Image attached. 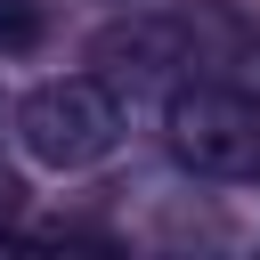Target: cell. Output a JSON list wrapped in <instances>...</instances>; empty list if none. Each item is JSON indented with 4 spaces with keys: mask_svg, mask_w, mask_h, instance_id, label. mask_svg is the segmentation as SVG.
I'll list each match as a JSON object with an SVG mask.
<instances>
[{
    "mask_svg": "<svg viewBox=\"0 0 260 260\" xmlns=\"http://www.w3.org/2000/svg\"><path fill=\"white\" fill-rule=\"evenodd\" d=\"M162 146L195 179H260V106L228 81H179L162 98Z\"/></svg>",
    "mask_w": 260,
    "mask_h": 260,
    "instance_id": "1",
    "label": "cell"
},
{
    "mask_svg": "<svg viewBox=\"0 0 260 260\" xmlns=\"http://www.w3.org/2000/svg\"><path fill=\"white\" fill-rule=\"evenodd\" d=\"M16 146L41 162V171H89L122 146V98L89 73H65V81H41L24 106H16Z\"/></svg>",
    "mask_w": 260,
    "mask_h": 260,
    "instance_id": "2",
    "label": "cell"
},
{
    "mask_svg": "<svg viewBox=\"0 0 260 260\" xmlns=\"http://www.w3.org/2000/svg\"><path fill=\"white\" fill-rule=\"evenodd\" d=\"M98 57H106L114 73H162V65H187L171 24H114V32L98 41Z\"/></svg>",
    "mask_w": 260,
    "mask_h": 260,
    "instance_id": "3",
    "label": "cell"
},
{
    "mask_svg": "<svg viewBox=\"0 0 260 260\" xmlns=\"http://www.w3.org/2000/svg\"><path fill=\"white\" fill-rule=\"evenodd\" d=\"M41 32H49L41 0H0V57H24V49H41Z\"/></svg>",
    "mask_w": 260,
    "mask_h": 260,
    "instance_id": "4",
    "label": "cell"
}]
</instances>
